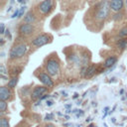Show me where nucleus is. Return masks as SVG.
Listing matches in <instances>:
<instances>
[{
  "instance_id": "obj_10",
  "label": "nucleus",
  "mask_w": 127,
  "mask_h": 127,
  "mask_svg": "<svg viewBox=\"0 0 127 127\" xmlns=\"http://www.w3.org/2000/svg\"><path fill=\"white\" fill-rule=\"evenodd\" d=\"M11 88H9L8 86H1L0 87V100H8L11 97Z\"/></svg>"
},
{
  "instance_id": "obj_2",
  "label": "nucleus",
  "mask_w": 127,
  "mask_h": 127,
  "mask_svg": "<svg viewBox=\"0 0 127 127\" xmlns=\"http://www.w3.org/2000/svg\"><path fill=\"white\" fill-rule=\"evenodd\" d=\"M110 10V4L108 3V1H103L99 4L97 12H96V18L98 20H103L108 16Z\"/></svg>"
},
{
  "instance_id": "obj_28",
  "label": "nucleus",
  "mask_w": 127,
  "mask_h": 127,
  "mask_svg": "<svg viewBox=\"0 0 127 127\" xmlns=\"http://www.w3.org/2000/svg\"><path fill=\"white\" fill-rule=\"evenodd\" d=\"M49 96H50V95H44V96H42V97L40 98V100H42V99H46V98H49Z\"/></svg>"
},
{
  "instance_id": "obj_13",
  "label": "nucleus",
  "mask_w": 127,
  "mask_h": 127,
  "mask_svg": "<svg viewBox=\"0 0 127 127\" xmlns=\"http://www.w3.org/2000/svg\"><path fill=\"white\" fill-rule=\"evenodd\" d=\"M117 62L116 57H108L104 62V67H110L111 65H114Z\"/></svg>"
},
{
  "instance_id": "obj_21",
  "label": "nucleus",
  "mask_w": 127,
  "mask_h": 127,
  "mask_svg": "<svg viewBox=\"0 0 127 127\" xmlns=\"http://www.w3.org/2000/svg\"><path fill=\"white\" fill-rule=\"evenodd\" d=\"M25 10H26V7H25V6H24V7H21L20 12H19V16H18V18H20V17H22V16H23V14H24Z\"/></svg>"
},
{
  "instance_id": "obj_25",
  "label": "nucleus",
  "mask_w": 127,
  "mask_h": 127,
  "mask_svg": "<svg viewBox=\"0 0 127 127\" xmlns=\"http://www.w3.org/2000/svg\"><path fill=\"white\" fill-rule=\"evenodd\" d=\"M6 36H7V38L11 39V35H10V33H9V30H8V29L6 30Z\"/></svg>"
},
{
  "instance_id": "obj_26",
  "label": "nucleus",
  "mask_w": 127,
  "mask_h": 127,
  "mask_svg": "<svg viewBox=\"0 0 127 127\" xmlns=\"http://www.w3.org/2000/svg\"><path fill=\"white\" fill-rule=\"evenodd\" d=\"M47 105L48 106H52L53 105V101L52 100H47Z\"/></svg>"
},
{
  "instance_id": "obj_11",
  "label": "nucleus",
  "mask_w": 127,
  "mask_h": 127,
  "mask_svg": "<svg viewBox=\"0 0 127 127\" xmlns=\"http://www.w3.org/2000/svg\"><path fill=\"white\" fill-rule=\"evenodd\" d=\"M95 71H96V66L94 64L89 65V66L86 67V70H85V73H84L83 76L85 78H90V77H92L95 74Z\"/></svg>"
},
{
  "instance_id": "obj_22",
  "label": "nucleus",
  "mask_w": 127,
  "mask_h": 127,
  "mask_svg": "<svg viewBox=\"0 0 127 127\" xmlns=\"http://www.w3.org/2000/svg\"><path fill=\"white\" fill-rule=\"evenodd\" d=\"M6 31H5V26H4V24L3 23H1L0 24V34H4Z\"/></svg>"
},
{
  "instance_id": "obj_6",
  "label": "nucleus",
  "mask_w": 127,
  "mask_h": 127,
  "mask_svg": "<svg viewBox=\"0 0 127 127\" xmlns=\"http://www.w3.org/2000/svg\"><path fill=\"white\" fill-rule=\"evenodd\" d=\"M38 78L40 79V81L45 84L48 87H53L54 86V81L51 78V75L49 73H45V72H41L38 74Z\"/></svg>"
},
{
  "instance_id": "obj_5",
  "label": "nucleus",
  "mask_w": 127,
  "mask_h": 127,
  "mask_svg": "<svg viewBox=\"0 0 127 127\" xmlns=\"http://www.w3.org/2000/svg\"><path fill=\"white\" fill-rule=\"evenodd\" d=\"M35 31V28L32 24H28V23H23L20 25L19 27V33L23 36H29L31 34H33Z\"/></svg>"
},
{
  "instance_id": "obj_16",
  "label": "nucleus",
  "mask_w": 127,
  "mask_h": 127,
  "mask_svg": "<svg viewBox=\"0 0 127 127\" xmlns=\"http://www.w3.org/2000/svg\"><path fill=\"white\" fill-rule=\"evenodd\" d=\"M0 127H10L9 121L6 117H1L0 119Z\"/></svg>"
},
{
  "instance_id": "obj_20",
  "label": "nucleus",
  "mask_w": 127,
  "mask_h": 127,
  "mask_svg": "<svg viewBox=\"0 0 127 127\" xmlns=\"http://www.w3.org/2000/svg\"><path fill=\"white\" fill-rule=\"evenodd\" d=\"M53 119H54V115L51 114V113L47 114L46 117H45V120H47V121H50V120H53Z\"/></svg>"
},
{
  "instance_id": "obj_24",
  "label": "nucleus",
  "mask_w": 127,
  "mask_h": 127,
  "mask_svg": "<svg viewBox=\"0 0 127 127\" xmlns=\"http://www.w3.org/2000/svg\"><path fill=\"white\" fill-rule=\"evenodd\" d=\"M19 12H20V10H16L15 13L12 15V18H16V17H18V16H19Z\"/></svg>"
},
{
  "instance_id": "obj_23",
  "label": "nucleus",
  "mask_w": 127,
  "mask_h": 127,
  "mask_svg": "<svg viewBox=\"0 0 127 127\" xmlns=\"http://www.w3.org/2000/svg\"><path fill=\"white\" fill-rule=\"evenodd\" d=\"M0 71H1V74H6L7 73L6 68H5V66L3 64H1V66H0Z\"/></svg>"
},
{
  "instance_id": "obj_19",
  "label": "nucleus",
  "mask_w": 127,
  "mask_h": 127,
  "mask_svg": "<svg viewBox=\"0 0 127 127\" xmlns=\"http://www.w3.org/2000/svg\"><path fill=\"white\" fill-rule=\"evenodd\" d=\"M21 70H22V68L21 67H14L13 69H12V74H13V76H17L20 72H21Z\"/></svg>"
},
{
  "instance_id": "obj_17",
  "label": "nucleus",
  "mask_w": 127,
  "mask_h": 127,
  "mask_svg": "<svg viewBox=\"0 0 127 127\" xmlns=\"http://www.w3.org/2000/svg\"><path fill=\"white\" fill-rule=\"evenodd\" d=\"M117 46H118L120 49H125L126 46H127V41L124 40V39H120V40L117 42Z\"/></svg>"
},
{
  "instance_id": "obj_18",
  "label": "nucleus",
  "mask_w": 127,
  "mask_h": 127,
  "mask_svg": "<svg viewBox=\"0 0 127 127\" xmlns=\"http://www.w3.org/2000/svg\"><path fill=\"white\" fill-rule=\"evenodd\" d=\"M119 37H121V38H125V37H127V27H124L123 29H121L120 31H119Z\"/></svg>"
},
{
  "instance_id": "obj_8",
  "label": "nucleus",
  "mask_w": 127,
  "mask_h": 127,
  "mask_svg": "<svg viewBox=\"0 0 127 127\" xmlns=\"http://www.w3.org/2000/svg\"><path fill=\"white\" fill-rule=\"evenodd\" d=\"M47 90H48V89H47V87H45V86H40V85H39V86H36V87L33 89L32 93H31V98H32L33 100H36V99H38V98H41Z\"/></svg>"
},
{
  "instance_id": "obj_14",
  "label": "nucleus",
  "mask_w": 127,
  "mask_h": 127,
  "mask_svg": "<svg viewBox=\"0 0 127 127\" xmlns=\"http://www.w3.org/2000/svg\"><path fill=\"white\" fill-rule=\"evenodd\" d=\"M18 81H19L18 76H13L11 79H9V81H8V83H7V86H8L9 88H11V89H12V88L16 87V85H17Z\"/></svg>"
},
{
  "instance_id": "obj_30",
  "label": "nucleus",
  "mask_w": 127,
  "mask_h": 127,
  "mask_svg": "<svg viewBox=\"0 0 127 127\" xmlns=\"http://www.w3.org/2000/svg\"><path fill=\"white\" fill-rule=\"evenodd\" d=\"M36 127H40V125H38V126H36Z\"/></svg>"
},
{
  "instance_id": "obj_15",
  "label": "nucleus",
  "mask_w": 127,
  "mask_h": 127,
  "mask_svg": "<svg viewBox=\"0 0 127 127\" xmlns=\"http://www.w3.org/2000/svg\"><path fill=\"white\" fill-rule=\"evenodd\" d=\"M8 109V104L6 101L4 100H0V112H1V115H3L4 112H6Z\"/></svg>"
},
{
  "instance_id": "obj_27",
  "label": "nucleus",
  "mask_w": 127,
  "mask_h": 127,
  "mask_svg": "<svg viewBox=\"0 0 127 127\" xmlns=\"http://www.w3.org/2000/svg\"><path fill=\"white\" fill-rule=\"evenodd\" d=\"M45 127H55V125H54V124H52V123H48Z\"/></svg>"
},
{
  "instance_id": "obj_7",
  "label": "nucleus",
  "mask_w": 127,
  "mask_h": 127,
  "mask_svg": "<svg viewBox=\"0 0 127 127\" xmlns=\"http://www.w3.org/2000/svg\"><path fill=\"white\" fill-rule=\"evenodd\" d=\"M53 8V0H44L39 4V10L42 14H48Z\"/></svg>"
},
{
  "instance_id": "obj_3",
  "label": "nucleus",
  "mask_w": 127,
  "mask_h": 127,
  "mask_svg": "<svg viewBox=\"0 0 127 127\" xmlns=\"http://www.w3.org/2000/svg\"><path fill=\"white\" fill-rule=\"evenodd\" d=\"M46 70L48 71V73L51 75V76H55L59 73L60 71V64L58 61L54 60V59H51L47 62L46 64Z\"/></svg>"
},
{
  "instance_id": "obj_12",
  "label": "nucleus",
  "mask_w": 127,
  "mask_h": 127,
  "mask_svg": "<svg viewBox=\"0 0 127 127\" xmlns=\"http://www.w3.org/2000/svg\"><path fill=\"white\" fill-rule=\"evenodd\" d=\"M23 21H24V23L33 24V23L36 21V17H35V15H34V13H32V12H28V13L25 15Z\"/></svg>"
},
{
  "instance_id": "obj_29",
  "label": "nucleus",
  "mask_w": 127,
  "mask_h": 127,
  "mask_svg": "<svg viewBox=\"0 0 127 127\" xmlns=\"http://www.w3.org/2000/svg\"><path fill=\"white\" fill-rule=\"evenodd\" d=\"M3 44H4V40L1 39V46H3Z\"/></svg>"
},
{
  "instance_id": "obj_1",
  "label": "nucleus",
  "mask_w": 127,
  "mask_h": 127,
  "mask_svg": "<svg viewBox=\"0 0 127 127\" xmlns=\"http://www.w3.org/2000/svg\"><path fill=\"white\" fill-rule=\"evenodd\" d=\"M27 51H28V46L26 44H18L11 49V51L9 53V57L12 60L20 59L26 55Z\"/></svg>"
},
{
  "instance_id": "obj_9",
  "label": "nucleus",
  "mask_w": 127,
  "mask_h": 127,
  "mask_svg": "<svg viewBox=\"0 0 127 127\" xmlns=\"http://www.w3.org/2000/svg\"><path fill=\"white\" fill-rule=\"evenodd\" d=\"M109 4H110V9L112 11L119 12V11L122 10L124 2H123V0H110Z\"/></svg>"
},
{
  "instance_id": "obj_4",
  "label": "nucleus",
  "mask_w": 127,
  "mask_h": 127,
  "mask_svg": "<svg viewBox=\"0 0 127 127\" xmlns=\"http://www.w3.org/2000/svg\"><path fill=\"white\" fill-rule=\"evenodd\" d=\"M51 36L48 34H41L32 40V45L35 47H42L51 42Z\"/></svg>"
}]
</instances>
